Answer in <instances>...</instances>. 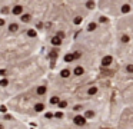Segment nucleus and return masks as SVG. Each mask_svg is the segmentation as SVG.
Segmentation results:
<instances>
[{"instance_id": "obj_1", "label": "nucleus", "mask_w": 133, "mask_h": 129, "mask_svg": "<svg viewBox=\"0 0 133 129\" xmlns=\"http://www.w3.org/2000/svg\"><path fill=\"white\" fill-rule=\"evenodd\" d=\"M74 123H76V125H79V126H83V125L86 123V118H85V116H79V115H77V116L74 118Z\"/></svg>"}, {"instance_id": "obj_2", "label": "nucleus", "mask_w": 133, "mask_h": 129, "mask_svg": "<svg viewBox=\"0 0 133 129\" xmlns=\"http://www.w3.org/2000/svg\"><path fill=\"white\" fill-rule=\"evenodd\" d=\"M112 62H113L112 56H105V58L102 59V65H103V66H109V65H110Z\"/></svg>"}, {"instance_id": "obj_3", "label": "nucleus", "mask_w": 133, "mask_h": 129, "mask_svg": "<svg viewBox=\"0 0 133 129\" xmlns=\"http://www.w3.org/2000/svg\"><path fill=\"white\" fill-rule=\"evenodd\" d=\"M83 67H80V66H77V67H74V70H73V73L76 76H80V75H83Z\"/></svg>"}, {"instance_id": "obj_4", "label": "nucleus", "mask_w": 133, "mask_h": 129, "mask_svg": "<svg viewBox=\"0 0 133 129\" xmlns=\"http://www.w3.org/2000/svg\"><path fill=\"white\" fill-rule=\"evenodd\" d=\"M52 43H53L54 46H59V45L62 43V39L59 37V36H54V37H52Z\"/></svg>"}, {"instance_id": "obj_5", "label": "nucleus", "mask_w": 133, "mask_h": 129, "mask_svg": "<svg viewBox=\"0 0 133 129\" xmlns=\"http://www.w3.org/2000/svg\"><path fill=\"white\" fill-rule=\"evenodd\" d=\"M34 110L36 112H42V110H44V105L43 103H36L34 105Z\"/></svg>"}, {"instance_id": "obj_6", "label": "nucleus", "mask_w": 133, "mask_h": 129, "mask_svg": "<svg viewBox=\"0 0 133 129\" xmlns=\"http://www.w3.org/2000/svg\"><path fill=\"white\" fill-rule=\"evenodd\" d=\"M22 12H23V7H22V6L13 7V14H22Z\"/></svg>"}, {"instance_id": "obj_7", "label": "nucleus", "mask_w": 133, "mask_h": 129, "mask_svg": "<svg viewBox=\"0 0 133 129\" xmlns=\"http://www.w3.org/2000/svg\"><path fill=\"white\" fill-rule=\"evenodd\" d=\"M50 103H52V105H59L60 100H59L57 96H53V98H50Z\"/></svg>"}, {"instance_id": "obj_8", "label": "nucleus", "mask_w": 133, "mask_h": 129, "mask_svg": "<svg viewBox=\"0 0 133 129\" xmlns=\"http://www.w3.org/2000/svg\"><path fill=\"white\" fill-rule=\"evenodd\" d=\"M87 93H89V95H96V93H97V87H94V86L90 87V89L87 90Z\"/></svg>"}, {"instance_id": "obj_9", "label": "nucleus", "mask_w": 133, "mask_h": 129, "mask_svg": "<svg viewBox=\"0 0 133 129\" xmlns=\"http://www.w3.org/2000/svg\"><path fill=\"white\" fill-rule=\"evenodd\" d=\"M73 59H76L74 54H66V56H64V62H72Z\"/></svg>"}, {"instance_id": "obj_10", "label": "nucleus", "mask_w": 133, "mask_h": 129, "mask_svg": "<svg viewBox=\"0 0 133 129\" xmlns=\"http://www.w3.org/2000/svg\"><path fill=\"white\" fill-rule=\"evenodd\" d=\"M17 29H19V26H17L16 23H13V25H10V26H9V30H10V32H16Z\"/></svg>"}, {"instance_id": "obj_11", "label": "nucleus", "mask_w": 133, "mask_h": 129, "mask_svg": "<svg viewBox=\"0 0 133 129\" xmlns=\"http://www.w3.org/2000/svg\"><path fill=\"white\" fill-rule=\"evenodd\" d=\"M37 93H39V95H44V93H46V87H44V86L39 87V89H37Z\"/></svg>"}, {"instance_id": "obj_12", "label": "nucleus", "mask_w": 133, "mask_h": 129, "mask_svg": "<svg viewBox=\"0 0 133 129\" xmlns=\"http://www.w3.org/2000/svg\"><path fill=\"white\" fill-rule=\"evenodd\" d=\"M22 20H23L24 23L29 22V20H30V16H29V14H23V16H22Z\"/></svg>"}, {"instance_id": "obj_13", "label": "nucleus", "mask_w": 133, "mask_h": 129, "mask_svg": "<svg viewBox=\"0 0 133 129\" xmlns=\"http://www.w3.org/2000/svg\"><path fill=\"white\" fill-rule=\"evenodd\" d=\"M69 75H70V72H69L67 69H64V70H62V76H63V78H67Z\"/></svg>"}, {"instance_id": "obj_14", "label": "nucleus", "mask_w": 133, "mask_h": 129, "mask_svg": "<svg viewBox=\"0 0 133 129\" xmlns=\"http://www.w3.org/2000/svg\"><path fill=\"white\" fill-rule=\"evenodd\" d=\"M122 12H123V13H127V12H130V7H129L127 4H125V6L122 7Z\"/></svg>"}, {"instance_id": "obj_15", "label": "nucleus", "mask_w": 133, "mask_h": 129, "mask_svg": "<svg viewBox=\"0 0 133 129\" xmlns=\"http://www.w3.org/2000/svg\"><path fill=\"white\" fill-rule=\"evenodd\" d=\"M27 34L30 36V37H36V34H37V33H36L34 30H29V32H27Z\"/></svg>"}, {"instance_id": "obj_16", "label": "nucleus", "mask_w": 133, "mask_h": 129, "mask_svg": "<svg viewBox=\"0 0 133 129\" xmlns=\"http://www.w3.org/2000/svg\"><path fill=\"white\" fill-rule=\"evenodd\" d=\"M66 106H67V103H66L64 100H60V103H59V108H62V109H63V108H66Z\"/></svg>"}, {"instance_id": "obj_17", "label": "nucleus", "mask_w": 133, "mask_h": 129, "mask_svg": "<svg viewBox=\"0 0 133 129\" xmlns=\"http://www.w3.org/2000/svg\"><path fill=\"white\" fill-rule=\"evenodd\" d=\"M122 42H123V43H127V42H129V36H126V34L122 36Z\"/></svg>"}, {"instance_id": "obj_18", "label": "nucleus", "mask_w": 133, "mask_h": 129, "mask_svg": "<svg viewBox=\"0 0 133 129\" xmlns=\"http://www.w3.org/2000/svg\"><path fill=\"white\" fill-rule=\"evenodd\" d=\"M87 29H89V30H94V29H96V23H90Z\"/></svg>"}, {"instance_id": "obj_19", "label": "nucleus", "mask_w": 133, "mask_h": 129, "mask_svg": "<svg viewBox=\"0 0 133 129\" xmlns=\"http://www.w3.org/2000/svg\"><path fill=\"white\" fill-rule=\"evenodd\" d=\"M127 72H130V73H133V65H127Z\"/></svg>"}, {"instance_id": "obj_20", "label": "nucleus", "mask_w": 133, "mask_h": 129, "mask_svg": "<svg viewBox=\"0 0 133 129\" xmlns=\"http://www.w3.org/2000/svg\"><path fill=\"white\" fill-rule=\"evenodd\" d=\"M93 115H94L93 112H86V115H85V118H92Z\"/></svg>"}, {"instance_id": "obj_21", "label": "nucleus", "mask_w": 133, "mask_h": 129, "mask_svg": "<svg viewBox=\"0 0 133 129\" xmlns=\"http://www.w3.org/2000/svg\"><path fill=\"white\" fill-rule=\"evenodd\" d=\"M0 85H2V86H6V85H7V80H6V79H3L2 82H0Z\"/></svg>"}, {"instance_id": "obj_22", "label": "nucleus", "mask_w": 133, "mask_h": 129, "mask_svg": "<svg viewBox=\"0 0 133 129\" xmlns=\"http://www.w3.org/2000/svg\"><path fill=\"white\" fill-rule=\"evenodd\" d=\"M80 20H82V17H76V19H74V23H80Z\"/></svg>"}, {"instance_id": "obj_23", "label": "nucleus", "mask_w": 133, "mask_h": 129, "mask_svg": "<svg viewBox=\"0 0 133 129\" xmlns=\"http://www.w3.org/2000/svg\"><path fill=\"white\" fill-rule=\"evenodd\" d=\"M57 36H59V37L62 39V37H64V33H63V32H59V34H57Z\"/></svg>"}, {"instance_id": "obj_24", "label": "nucleus", "mask_w": 133, "mask_h": 129, "mask_svg": "<svg viewBox=\"0 0 133 129\" xmlns=\"http://www.w3.org/2000/svg\"><path fill=\"white\" fill-rule=\"evenodd\" d=\"M3 25H4V20H3V19H0V26H3Z\"/></svg>"}, {"instance_id": "obj_25", "label": "nucleus", "mask_w": 133, "mask_h": 129, "mask_svg": "<svg viewBox=\"0 0 133 129\" xmlns=\"http://www.w3.org/2000/svg\"><path fill=\"white\" fill-rule=\"evenodd\" d=\"M0 129H3V126H2V125H0Z\"/></svg>"}]
</instances>
